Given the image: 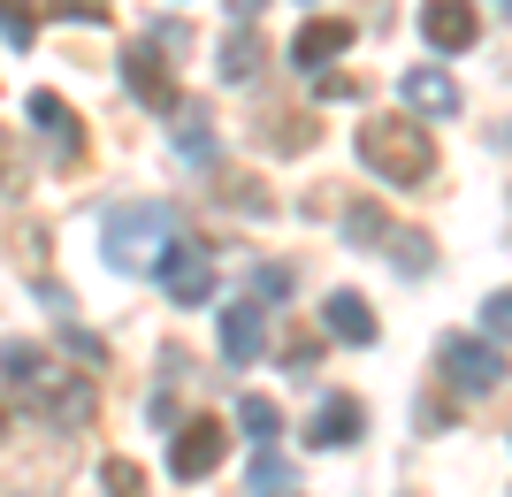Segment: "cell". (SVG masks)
I'll list each match as a JSON object with an SVG mask.
<instances>
[{
  "label": "cell",
  "instance_id": "cell-1",
  "mask_svg": "<svg viewBox=\"0 0 512 497\" xmlns=\"http://www.w3.org/2000/svg\"><path fill=\"white\" fill-rule=\"evenodd\" d=\"M169 238H176V207L169 199H130V207L107 215V268H115V276H146Z\"/></svg>",
  "mask_w": 512,
  "mask_h": 497
},
{
  "label": "cell",
  "instance_id": "cell-2",
  "mask_svg": "<svg viewBox=\"0 0 512 497\" xmlns=\"http://www.w3.org/2000/svg\"><path fill=\"white\" fill-rule=\"evenodd\" d=\"M360 161L383 184H421L436 169V146H428V130L413 115H375V123H360Z\"/></svg>",
  "mask_w": 512,
  "mask_h": 497
},
{
  "label": "cell",
  "instance_id": "cell-3",
  "mask_svg": "<svg viewBox=\"0 0 512 497\" xmlns=\"http://www.w3.org/2000/svg\"><path fill=\"white\" fill-rule=\"evenodd\" d=\"M153 268H161V291H169V306H207V299H214V253H207V245L169 238Z\"/></svg>",
  "mask_w": 512,
  "mask_h": 497
},
{
  "label": "cell",
  "instance_id": "cell-4",
  "mask_svg": "<svg viewBox=\"0 0 512 497\" xmlns=\"http://www.w3.org/2000/svg\"><path fill=\"white\" fill-rule=\"evenodd\" d=\"M436 368H444L451 390L482 398V390H497V375H505V352L482 345V337H444V345H436Z\"/></svg>",
  "mask_w": 512,
  "mask_h": 497
},
{
  "label": "cell",
  "instance_id": "cell-5",
  "mask_svg": "<svg viewBox=\"0 0 512 497\" xmlns=\"http://www.w3.org/2000/svg\"><path fill=\"white\" fill-rule=\"evenodd\" d=\"M222 452H230V429L214 421V413H199V421H184V429H169V467L184 482H199V475H214L222 467Z\"/></svg>",
  "mask_w": 512,
  "mask_h": 497
},
{
  "label": "cell",
  "instance_id": "cell-6",
  "mask_svg": "<svg viewBox=\"0 0 512 497\" xmlns=\"http://www.w3.org/2000/svg\"><path fill=\"white\" fill-rule=\"evenodd\" d=\"M421 39L436 46V54H467V46L482 39V16H474L467 0H428L421 8Z\"/></svg>",
  "mask_w": 512,
  "mask_h": 497
},
{
  "label": "cell",
  "instance_id": "cell-7",
  "mask_svg": "<svg viewBox=\"0 0 512 497\" xmlns=\"http://www.w3.org/2000/svg\"><path fill=\"white\" fill-rule=\"evenodd\" d=\"M31 123H39V138L54 146V161H85V130H77V115H69V100H54V92H31Z\"/></svg>",
  "mask_w": 512,
  "mask_h": 497
},
{
  "label": "cell",
  "instance_id": "cell-8",
  "mask_svg": "<svg viewBox=\"0 0 512 497\" xmlns=\"http://www.w3.org/2000/svg\"><path fill=\"white\" fill-rule=\"evenodd\" d=\"M123 77H130V92H138L146 108H176V77H169V62H161V46H153V39H138L123 54Z\"/></svg>",
  "mask_w": 512,
  "mask_h": 497
},
{
  "label": "cell",
  "instance_id": "cell-9",
  "mask_svg": "<svg viewBox=\"0 0 512 497\" xmlns=\"http://www.w3.org/2000/svg\"><path fill=\"white\" fill-rule=\"evenodd\" d=\"M398 92H406V108L413 115H459V85H451L444 69H406V77H398Z\"/></svg>",
  "mask_w": 512,
  "mask_h": 497
},
{
  "label": "cell",
  "instance_id": "cell-10",
  "mask_svg": "<svg viewBox=\"0 0 512 497\" xmlns=\"http://www.w3.org/2000/svg\"><path fill=\"white\" fill-rule=\"evenodd\" d=\"M344 46H352V23H344V16H321V23H306L299 39H291V62H299V69H321V62H337Z\"/></svg>",
  "mask_w": 512,
  "mask_h": 497
},
{
  "label": "cell",
  "instance_id": "cell-11",
  "mask_svg": "<svg viewBox=\"0 0 512 497\" xmlns=\"http://www.w3.org/2000/svg\"><path fill=\"white\" fill-rule=\"evenodd\" d=\"M260 345H268V329H260V306L237 299L230 314H222V360H237V368H253Z\"/></svg>",
  "mask_w": 512,
  "mask_h": 497
},
{
  "label": "cell",
  "instance_id": "cell-12",
  "mask_svg": "<svg viewBox=\"0 0 512 497\" xmlns=\"http://www.w3.org/2000/svg\"><path fill=\"white\" fill-rule=\"evenodd\" d=\"M360 429H367V406L352 398V390H337V398H321V413H314V444H352Z\"/></svg>",
  "mask_w": 512,
  "mask_h": 497
},
{
  "label": "cell",
  "instance_id": "cell-13",
  "mask_svg": "<svg viewBox=\"0 0 512 497\" xmlns=\"http://www.w3.org/2000/svg\"><path fill=\"white\" fill-rule=\"evenodd\" d=\"M321 322H329V337H344V345H375V314H367L360 291H337Z\"/></svg>",
  "mask_w": 512,
  "mask_h": 497
},
{
  "label": "cell",
  "instance_id": "cell-14",
  "mask_svg": "<svg viewBox=\"0 0 512 497\" xmlns=\"http://www.w3.org/2000/svg\"><path fill=\"white\" fill-rule=\"evenodd\" d=\"M253 69H260V31L245 23V31H230V39H222V77L237 85V77H253Z\"/></svg>",
  "mask_w": 512,
  "mask_h": 497
},
{
  "label": "cell",
  "instance_id": "cell-15",
  "mask_svg": "<svg viewBox=\"0 0 512 497\" xmlns=\"http://www.w3.org/2000/svg\"><path fill=\"white\" fill-rule=\"evenodd\" d=\"M237 421H245V436H253V444H276V429H283L276 398H237Z\"/></svg>",
  "mask_w": 512,
  "mask_h": 497
},
{
  "label": "cell",
  "instance_id": "cell-16",
  "mask_svg": "<svg viewBox=\"0 0 512 497\" xmlns=\"http://www.w3.org/2000/svg\"><path fill=\"white\" fill-rule=\"evenodd\" d=\"M245 490H253V497H283V490H291V459L260 452V459H253V475H245Z\"/></svg>",
  "mask_w": 512,
  "mask_h": 497
},
{
  "label": "cell",
  "instance_id": "cell-17",
  "mask_svg": "<svg viewBox=\"0 0 512 497\" xmlns=\"http://www.w3.org/2000/svg\"><path fill=\"white\" fill-rule=\"evenodd\" d=\"M260 138H268V146H283V153H306V146H314V123H291V115H268V123H260Z\"/></svg>",
  "mask_w": 512,
  "mask_h": 497
},
{
  "label": "cell",
  "instance_id": "cell-18",
  "mask_svg": "<svg viewBox=\"0 0 512 497\" xmlns=\"http://www.w3.org/2000/svg\"><path fill=\"white\" fill-rule=\"evenodd\" d=\"M100 482H107V497H146V467L138 459H107Z\"/></svg>",
  "mask_w": 512,
  "mask_h": 497
},
{
  "label": "cell",
  "instance_id": "cell-19",
  "mask_svg": "<svg viewBox=\"0 0 512 497\" xmlns=\"http://www.w3.org/2000/svg\"><path fill=\"white\" fill-rule=\"evenodd\" d=\"M0 31H8V46H31V39H39V16H31V0H0Z\"/></svg>",
  "mask_w": 512,
  "mask_h": 497
},
{
  "label": "cell",
  "instance_id": "cell-20",
  "mask_svg": "<svg viewBox=\"0 0 512 497\" xmlns=\"http://www.w3.org/2000/svg\"><path fill=\"white\" fill-rule=\"evenodd\" d=\"M176 153H184V161H214V130L192 115V123H184V138H176Z\"/></svg>",
  "mask_w": 512,
  "mask_h": 497
},
{
  "label": "cell",
  "instance_id": "cell-21",
  "mask_svg": "<svg viewBox=\"0 0 512 497\" xmlns=\"http://www.w3.org/2000/svg\"><path fill=\"white\" fill-rule=\"evenodd\" d=\"M214 192H222V199H245V215H268V192H253V176H222Z\"/></svg>",
  "mask_w": 512,
  "mask_h": 497
},
{
  "label": "cell",
  "instance_id": "cell-22",
  "mask_svg": "<svg viewBox=\"0 0 512 497\" xmlns=\"http://www.w3.org/2000/svg\"><path fill=\"white\" fill-rule=\"evenodd\" d=\"M314 352H321V337H299V329H291V337H283V368H291V375L314 368Z\"/></svg>",
  "mask_w": 512,
  "mask_h": 497
},
{
  "label": "cell",
  "instance_id": "cell-23",
  "mask_svg": "<svg viewBox=\"0 0 512 497\" xmlns=\"http://www.w3.org/2000/svg\"><path fill=\"white\" fill-rule=\"evenodd\" d=\"M321 100H360V77H344V69H321Z\"/></svg>",
  "mask_w": 512,
  "mask_h": 497
},
{
  "label": "cell",
  "instance_id": "cell-24",
  "mask_svg": "<svg viewBox=\"0 0 512 497\" xmlns=\"http://www.w3.org/2000/svg\"><path fill=\"white\" fill-rule=\"evenodd\" d=\"M505 322H512V299H505V291H490V306H482V329H490V345L505 337Z\"/></svg>",
  "mask_w": 512,
  "mask_h": 497
},
{
  "label": "cell",
  "instance_id": "cell-25",
  "mask_svg": "<svg viewBox=\"0 0 512 497\" xmlns=\"http://www.w3.org/2000/svg\"><path fill=\"white\" fill-rule=\"evenodd\" d=\"M54 16H77V23H107V0H54Z\"/></svg>",
  "mask_w": 512,
  "mask_h": 497
},
{
  "label": "cell",
  "instance_id": "cell-26",
  "mask_svg": "<svg viewBox=\"0 0 512 497\" xmlns=\"http://www.w3.org/2000/svg\"><path fill=\"white\" fill-rule=\"evenodd\" d=\"M390 245H398V268H428V238H406V230H398Z\"/></svg>",
  "mask_w": 512,
  "mask_h": 497
},
{
  "label": "cell",
  "instance_id": "cell-27",
  "mask_svg": "<svg viewBox=\"0 0 512 497\" xmlns=\"http://www.w3.org/2000/svg\"><path fill=\"white\" fill-rule=\"evenodd\" d=\"M253 283H260V291H268V299H283V291H291V268H260Z\"/></svg>",
  "mask_w": 512,
  "mask_h": 497
},
{
  "label": "cell",
  "instance_id": "cell-28",
  "mask_svg": "<svg viewBox=\"0 0 512 497\" xmlns=\"http://www.w3.org/2000/svg\"><path fill=\"white\" fill-rule=\"evenodd\" d=\"M0 184H16V146H8V130H0Z\"/></svg>",
  "mask_w": 512,
  "mask_h": 497
},
{
  "label": "cell",
  "instance_id": "cell-29",
  "mask_svg": "<svg viewBox=\"0 0 512 497\" xmlns=\"http://www.w3.org/2000/svg\"><path fill=\"white\" fill-rule=\"evenodd\" d=\"M0 429H8V413H0Z\"/></svg>",
  "mask_w": 512,
  "mask_h": 497
}]
</instances>
